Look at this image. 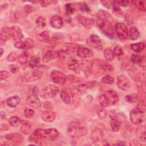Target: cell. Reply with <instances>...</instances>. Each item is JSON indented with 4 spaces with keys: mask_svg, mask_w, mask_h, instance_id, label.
<instances>
[{
    "mask_svg": "<svg viewBox=\"0 0 146 146\" xmlns=\"http://www.w3.org/2000/svg\"><path fill=\"white\" fill-rule=\"evenodd\" d=\"M90 42L91 43V44L92 46H94L95 48L98 49H101L102 48V42L99 37L95 34L91 35L89 38Z\"/></svg>",
    "mask_w": 146,
    "mask_h": 146,
    "instance_id": "7402d4cb",
    "label": "cell"
},
{
    "mask_svg": "<svg viewBox=\"0 0 146 146\" xmlns=\"http://www.w3.org/2000/svg\"><path fill=\"white\" fill-rule=\"evenodd\" d=\"M22 123V121L17 116H12L9 120V124L13 127L19 126Z\"/></svg>",
    "mask_w": 146,
    "mask_h": 146,
    "instance_id": "836d02e7",
    "label": "cell"
},
{
    "mask_svg": "<svg viewBox=\"0 0 146 146\" xmlns=\"http://www.w3.org/2000/svg\"><path fill=\"white\" fill-rule=\"evenodd\" d=\"M57 2H55V1H40V3L41 6L45 7H47V6H48L49 5H50L51 3H56Z\"/></svg>",
    "mask_w": 146,
    "mask_h": 146,
    "instance_id": "db71d44e",
    "label": "cell"
},
{
    "mask_svg": "<svg viewBox=\"0 0 146 146\" xmlns=\"http://www.w3.org/2000/svg\"><path fill=\"white\" fill-rule=\"evenodd\" d=\"M103 136L104 133L103 131L98 128L93 129L90 134V138L91 140L94 143H97L101 141Z\"/></svg>",
    "mask_w": 146,
    "mask_h": 146,
    "instance_id": "e0dca14e",
    "label": "cell"
},
{
    "mask_svg": "<svg viewBox=\"0 0 146 146\" xmlns=\"http://www.w3.org/2000/svg\"><path fill=\"white\" fill-rule=\"evenodd\" d=\"M137 99H138L137 96L135 94L127 95L125 97V100L127 102H128L129 103H134L137 102Z\"/></svg>",
    "mask_w": 146,
    "mask_h": 146,
    "instance_id": "60d3db41",
    "label": "cell"
},
{
    "mask_svg": "<svg viewBox=\"0 0 146 146\" xmlns=\"http://www.w3.org/2000/svg\"><path fill=\"white\" fill-rule=\"evenodd\" d=\"M35 23H36V25L39 27L43 28L46 25V19L44 17L39 16L36 18L35 21Z\"/></svg>",
    "mask_w": 146,
    "mask_h": 146,
    "instance_id": "f35d334b",
    "label": "cell"
},
{
    "mask_svg": "<svg viewBox=\"0 0 146 146\" xmlns=\"http://www.w3.org/2000/svg\"><path fill=\"white\" fill-rule=\"evenodd\" d=\"M13 36V32L11 28L8 27H3L1 29L0 33V43L1 45L5 44V42Z\"/></svg>",
    "mask_w": 146,
    "mask_h": 146,
    "instance_id": "8fae6325",
    "label": "cell"
},
{
    "mask_svg": "<svg viewBox=\"0 0 146 146\" xmlns=\"http://www.w3.org/2000/svg\"><path fill=\"white\" fill-rule=\"evenodd\" d=\"M1 118L2 120H4L6 119V115H5V113L3 111H1Z\"/></svg>",
    "mask_w": 146,
    "mask_h": 146,
    "instance_id": "6125c7cd",
    "label": "cell"
},
{
    "mask_svg": "<svg viewBox=\"0 0 146 146\" xmlns=\"http://www.w3.org/2000/svg\"><path fill=\"white\" fill-rule=\"evenodd\" d=\"M44 107L46 109H51L52 108V105H51V103L47 102L44 103Z\"/></svg>",
    "mask_w": 146,
    "mask_h": 146,
    "instance_id": "680465c9",
    "label": "cell"
},
{
    "mask_svg": "<svg viewBox=\"0 0 146 146\" xmlns=\"http://www.w3.org/2000/svg\"><path fill=\"white\" fill-rule=\"evenodd\" d=\"M131 121L135 124H139L143 123L145 118V112H142L136 108L133 109L129 115Z\"/></svg>",
    "mask_w": 146,
    "mask_h": 146,
    "instance_id": "52a82bcc",
    "label": "cell"
},
{
    "mask_svg": "<svg viewBox=\"0 0 146 146\" xmlns=\"http://www.w3.org/2000/svg\"><path fill=\"white\" fill-rule=\"evenodd\" d=\"M88 88H89V87L87 84H81L78 86L77 87V90L79 92H82V93L86 92Z\"/></svg>",
    "mask_w": 146,
    "mask_h": 146,
    "instance_id": "bcb514c9",
    "label": "cell"
},
{
    "mask_svg": "<svg viewBox=\"0 0 146 146\" xmlns=\"http://www.w3.org/2000/svg\"><path fill=\"white\" fill-rule=\"evenodd\" d=\"M101 2L103 5L107 9H110L112 6V3L111 1H102Z\"/></svg>",
    "mask_w": 146,
    "mask_h": 146,
    "instance_id": "f5cc1de1",
    "label": "cell"
},
{
    "mask_svg": "<svg viewBox=\"0 0 146 146\" xmlns=\"http://www.w3.org/2000/svg\"><path fill=\"white\" fill-rule=\"evenodd\" d=\"M0 51H1V54H0V55H1V56H2V54H3V49L2 48H1V49H0Z\"/></svg>",
    "mask_w": 146,
    "mask_h": 146,
    "instance_id": "e7e4bbea",
    "label": "cell"
},
{
    "mask_svg": "<svg viewBox=\"0 0 146 146\" xmlns=\"http://www.w3.org/2000/svg\"><path fill=\"white\" fill-rule=\"evenodd\" d=\"M39 92V90L37 86H34L32 88V94L36 95Z\"/></svg>",
    "mask_w": 146,
    "mask_h": 146,
    "instance_id": "6f0895ef",
    "label": "cell"
},
{
    "mask_svg": "<svg viewBox=\"0 0 146 146\" xmlns=\"http://www.w3.org/2000/svg\"><path fill=\"white\" fill-rule=\"evenodd\" d=\"M51 78L52 80L57 84H63L66 82L67 77L61 71L53 70L51 73Z\"/></svg>",
    "mask_w": 146,
    "mask_h": 146,
    "instance_id": "30bf717a",
    "label": "cell"
},
{
    "mask_svg": "<svg viewBox=\"0 0 146 146\" xmlns=\"http://www.w3.org/2000/svg\"><path fill=\"white\" fill-rule=\"evenodd\" d=\"M80 46L76 43H67L63 44L60 51H59V56L61 58H64L66 56H69L75 51H77Z\"/></svg>",
    "mask_w": 146,
    "mask_h": 146,
    "instance_id": "8992f818",
    "label": "cell"
},
{
    "mask_svg": "<svg viewBox=\"0 0 146 146\" xmlns=\"http://www.w3.org/2000/svg\"><path fill=\"white\" fill-rule=\"evenodd\" d=\"M101 81L103 83L107 84H111L113 83L115 79L114 78H113L112 76L110 75H106L102 78Z\"/></svg>",
    "mask_w": 146,
    "mask_h": 146,
    "instance_id": "ab89813d",
    "label": "cell"
},
{
    "mask_svg": "<svg viewBox=\"0 0 146 146\" xmlns=\"http://www.w3.org/2000/svg\"><path fill=\"white\" fill-rule=\"evenodd\" d=\"M59 92V88L56 86L52 84H49L39 91V94L42 98L47 99L55 97Z\"/></svg>",
    "mask_w": 146,
    "mask_h": 146,
    "instance_id": "5b68a950",
    "label": "cell"
},
{
    "mask_svg": "<svg viewBox=\"0 0 146 146\" xmlns=\"http://www.w3.org/2000/svg\"><path fill=\"white\" fill-rule=\"evenodd\" d=\"M119 6H121L123 7H126L128 6L129 3V1H116Z\"/></svg>",
    "mask_w": 146,
    "mask_h": 146,
    "instance_id": "9f6ffc18",
    "label": "cell"
},
{
    "mask_svg": "<svg viewBox=\"0 0 146 146\" xmlns=\"http://www.w3.org/2000/svg\"><path fill=\"white\" fill-rule=\"evenodd\" d=\"M116 84L118 88L121 90H127L130 87V82L124 75H120L116 78Z\"/></svg>",
    "mask_w": 146,
    "mask_h": 146,
    "instance_id": "9c48e42d",
    "label": "cell"
},
{
    "mask_svg": "<svg viewBox=\"0 0 146 146\" xmlns=\"http://www.w3.org/2000/svg\"><path fill=\"white\" fill-rule=\"evenodd\" d=\"M97 17L99 18V19H104V20H108L110 18H111V15L106 11L103 10H100L98 14Z\"/></svg>",
    "mask_w": 146,
    "mask_h": 146,
    "instance_id": "d590c367",
    "label": "cell"
},
{
    "mask_svg": "<svg viewBox=\"0 0 146 146\" xmlns=\"http://www.w3.org/2000/svg\"><path fill=\"white\" fill-rule=\"evenodd\" d=\"M79 66V64L76 59L72 58L68 60L67 67L69 70L75 71Z\"/></svg>",
    "mask_w": 146,
    "mask_h": 146,
    "instance_id": "e575fe53",
    "label": "cell"
},
{
    "mask_svg": "<svg viewBox=\"0 0 146 146\" xmlns=\"http://www.w3.org/2000/svg\"><path fill=\"white\" fill-rule=\"evenodd\" d=\"M36 38L39 40L44 43H48L50 41L49 33L46 30L43 31L41 33L38 34Z\"/></svg>",
    "mask_w": 146,
    "mask_h": 146,
    "instance_id": "83f0119b",
    "label": "cell"
},
{
    "mask_svg": "<svg viewBox=\"0 0 146 146\" xmlns=\"http://www.w3.org/2000/svg\"><path fill=\"white\" fill-rule=\"evenodd\" d=\"M34 45V41L30 38L26 39L25 41H18L14 43V47L19 49H30Z\"/></svg>",
    "mask_w": 146,
    "mask_h": 146,
    "instance_id": "7c38bea8",
    "label": "cell"
},
{
    "mask_svg": "<svg viewBox=\"0 0 146 146\" xmlns=\"http://www.w3.org/2000/svg\"><path fill=\"white\" fill-rule=\"evenodd\" d=\"M104 55L106 60L111 62L114 58V54L113 50L111 47H107L104 50Z\"/></svg>",
    "mask_w": 146,
    "mask_h": 146,
    "instance_id": "1f68e13d",
    "label": "cell"
},
{
    "mask_svg": "<svg viewBox=\"0 0 146 146\" xmlns=\"http://www.w3.org/2000/svg\"><path fill=\"white\" fill-rule=\"evenodd\" d=\"M50 23L52 27L56 29H60L63 26V21L60 17L56 15L51 17L50 21Z\"/></svg>",
    "mask_w": 146,
    "mask_h": 146,
    "instance_id": "44dd1931",
    "label": "cell"
},
{
    "mask_svg": "<svg viewBox=\"0 0 146 146\" xmlns=\"http://www.w3.org/2000/svg\"><path fill=\"white\" fill-rule=\"evenodd\" d=\"M77 20L86 29H91L94 23V21L92 18L87 17L86 16L79 14L77 15Z\"/></svg>",
    "mask_w": 146,
    "mask_h": 146,
    "instance_id": "5bb4252c",
    "label": "cell"
},
{
    "mask_svg": "<svg viewBox=\"0 0 146 146\" xmlns=\"http://www.w3.org/2000/svg\"><path fill=\"white\" fill-rule=\"evenodd\" d=\"M29 55L26 52H23L21 53L18 56V61L21 65H26L27 63Z\"/></svg>",
    "mask_w": 146,
    "mask_h": 146,
    "instance_id": "d6a6232c",
    "label": "cell"
},
{
    "mask_svg": "<svg viewBox=\"0 0 146 146\" xmlns=\"http://www.w3.org/2000/svg\"><path fill=\"white\" fill-rule=\"evenodd\" d=\"M130 48L135 52H140L145 48V44L142 42L132 43L130 45Z\"/></svg>",
    "mask_w": 146,
    "mask_h": 146,
    "instance_id": "f1b7e54d",
    "label": "cell"
},
{
    "mask_svg": "<svg viewBox=\"0 0 146 146\" xmlns=\"http://www.w3.org/2000/svg\"><path fill=\"white\" fill-rule=\"evenodd\" d=\"M42 74L43 73L41 70H40L39 69H36L31 72L30 73L27 74L26 75L25 78L26 80L29 82L35 81L39 79L42 77Z\"/></svg>",
    "mask_w": 146,
    "mask_h": 146,
    "instance_id": "ac0fdd59",
    "label": "cell"
},
{
    "mask_svg": "<svg viewBox=\"0 0 146 146\" xmlns=\"http://www.w3.org/2000/svg\"><path fill=\"white\" fill-rule=\"evenodd\" d=\"M140 140H141V141L143 142H145V140H146V135H145V132L144 131L141 135L140 136Z\"/></svg>",
    "mask_w": 146,
    "mask_h": 146,
    "instance_id": "94428289",
    "label": "cell"
},
{
    "mask_svg": "<svg viewBox=\"0 0 146 146\" xmlns=\"http://www.w3.org/2000/svg\"><path fill=\"white\" fill-rule=\"evenodd\" d=\"M99 29L103 34L110 39L115 38V30L108 20L99 19L97 23Z\"/></svg>",
    "mask_w": 146,
    "mask_h": 146,
    "instance_id": "277c9868",
    "label": "cell"
},
{
    "mask_svg": "<svg viewBox=\"0 0 146 146\" xmlns=\"http://www.w3.org/2000/svg\"><path fill=\"white\" fill-rule=\"evenodd\" d=\"M68 134L73 138L80 137L87 133V129L86 127L81 126L76 121L70 122L67 128Z\"/></svg>",
    "mask_w": 146,
    "mask_h": 146,
    "instance_id": "3957f363",
    "label": "cell"
},
{
    "mask_svg": "<svg viewBox=\"0 0 146 146\" xmlns=\"http://www.w3.org/2000/svg\"><path fill=\"white\" fill-rule=\"evenodd\" d=\"M35 113V111L29 108H26L24 111V115L26 117H31Z\"/></svg>",
    "mask_w": 146,
    "mask_h": 146,
    "instance_id": "7dc6e473",
    "label": "cell"
},
{
    "mask_svg": "<svg viewBox=\"0 0 146 146\" xmlns=\"http://www.w3.org/2000/svg\"><path fill=\"white\" fill-rule=\"evenodd\" d=\"M114 30L115 32L120 39H125L128 37L129 31L127 26L124 23L121 22L116 23Z\"/></svg>",
    "mask_w": 146,
    "mask_h": 146,
    "instance_id": "ba28073f",
    "label": "cell"
},
{
    "mask_svg": "<svg viewBox=\"0 0 146 146\" xmlns=\"http://www.w3.org/2000/svg\"><path fill=\"white\" fill-rule=\"evenodd\" d=\"M13 32V36L14 40H20L23 38V34L21 33V29L19 27L14 26L11 27Z\"/></svg>",
    "mask_w": 146,
    "mask_h": 146,
    "instance_id": "4316f807",
    "label": "cell"
},
{
    "mask_svg": "<svg viewBox=\"0 0 146 146\" xmlns=\"http://www.w3.org/2000/svg\"><path fill=\"white\" fill-rule=\"evenodd\" d=\"M77 55L81 58H88L93 56V51L88 48L79 47L76 51Z\"/></svg>",
    "mask_w": 146,
    "mask_h": 146,
    "instance_id": "2e32d148",
    "label": "cell"
},
{
    "mask_svg": "<svg viewBox=\"0 0 146 146\" xmlns=\"http://www.w3.org/2000/svg\"><path fill=\"white\" fill-rule=\"evenodd\" d=\"M10 76V73L7 71H1L0 72V78L1 80H5Z\"/></svg>",
    "mask_w": 146,
    "mask_h": 146,
    "instance_id": "681fc988",
    "label": "cell"
},
{
    "mask_svg": "<svg viewBox=\"0 0 146 146\" xmlns=\"http://www.w3.org/2000/svg\"><path fill=\"white\" fill-rule=\"evenodd\" d=\"M33 135L38 140L44 139L54 141L59 136V132L55 128L37 129L33 132Z\"/></svg>",
    "mask_w": 146,
    "mask_h": 146,
    "instance_id": "7a4b0ae2",
    "label": "cell"
},
{
    "mask_svg": "<svg viewBox=\"0 0 146 146\" xmlns=\"http://www.w3.org/2000/svg\"><path fill=\"white\" fill-rule=\"evenodd\" d=\"M96 112H97L98 116L101 119L105 118L107 115V111L104 110V108L102 106H100V107H98Z\"/></svg>",
    "mask_w": 146,
    "mask_h": 146,
    "instance_id": "b9f144b4",
    "label": "cell"
},
{
    "mask_svg": "<svg viewBox=\"0 0 146 146\" xmlns=\"http://www.w3.org/2000/svg\"><path fill=\"white\" fill-rule=\"evenodd\" d=\"M114 56H115L117 59H120L123 56L124 52L122 48L120 46H116L115 47L113 50Z\"/></svg>",
    "mask_w": 146,
    "mask_h": 146,
    "instance_id": "74e56055",
    "label": "cell"
},
{
    "mask_svg": "<svg viewBox=\"0 0 146 146\" xmlns=\"http://www.w3.org/2000/svg\"><path fill=\"white\" fill-rule=\"evenodd\" d=\"M31 130V125L30 122L27 121H22L21 126L20 128V131L25 135H27L30 133Z\"/></svg>",
    "mask_w": 146,
    "mask_h": 146,
    "instance_id": "cb8c5ba5",
    "label": "cell"
},
{
    "mask_svg": "<svg viewBox=\"0 0 146 146\" xmlns=\"http://www.w3.org/2000/svg\"><path fill=\"white\" fill-rule=\"evenodd\" d=\"M80 10L83 13H89L90 11V9L86 2H82L80 4Z\"/></svg>",
    "mask_w": 146,
    "mask_h": 146,
    "instance_id": "f6af8a7d",
    "label": "cell"
},
{
    "mask_svg": "<svg viewBox=\"0 0 146 146\" xmlns=\"http://www.w3.org/2000/svg\"><path fill=\"white\" fill-rule=\"evenodd\" d=\"M65 12L67 16H69L70 15H72L74 13L75 10L71 6L70 3H67L65 5Z\"/></svg>",
    "mask_w": 146,
    "mask_h": 146,
    "instance_id": "7bdbcfd3",
    "label": "cell"
},
{
    "mask_svg": "<svg viewBox=\"0 0 146 146\" xmlns=\"http://www.w3.org/2000/svg\"><path fill=\"white\" fill-rule=\"evenodd\" d=\"M6 139L10 143L14 144H18L23 141V136L18 133H11L5 135Z\"/></svg>",
    "mask_w": 146,
    "mask_h": 146,
    "instance_id": "4fadbf2b",
    "label": "cell"
},
{
    "mask_svg": "<svg viewBox=\"0 0 146 146\" xmlns=\"http://www.w3.org/2000/svg\"><path fill=\"white\" fill-rule=\"evenodd\" d=\"M20 102H21V99L19 96H13L7 99L6 101V103L7 106L10 107H15L19 104Z\"/></svg>",
    "mask_w": 146,
    "mask_h": 146,
    "instance_id": "603a6c76",
    "label": "cell"
},
{
    "mask_svg": "<svg viewBox=\"0 0 146 146\" xmlns=\"http://www.w3.org/2000/svg\"><path fill=\"white\" fill-rule=\"evenodd\" d=\"M139 36V31L138 29L135 26L131 27L128 32V35L129 39L132 40H135L138 39Z\"/></svg>",
    "mask_w": 146,
    "mask_h": 146,
    "instance_id": "484cf974",
    "label": "cell"
},
{
    "mask_svg": "<svg viewBox=\"0 0 146 146\" xmlns=\"http://www.w3.org/2000/svg\"><path fill=\"white\" fill-rule=\"evenodd\" d=\"M110 125L112 130L113 132H117L119 130L121 124L116 117H112L110 120Z\"/></svg>",
    "mask_w": 146,
    "mask_h": 146,
    "instance_id": "4dcf8cb0",
    "label": "cell"
},
{
    "mask_svg": "<svg viewBox=\"0 0 146 146\" xmlns=\"http://www.w3.org/2000/svg\"><path fill=\"white\" fill-rule=\"evenodd\" d=\"M29 2L32 3H35V4H36V3H38L39 2H40V1H29Z\"/></svg>",
    "mask_w": 146,
    "mask_h": 146,
    "instance_id": "be15d7a7",
    "label": "cell"
},
{
    "mask_svg": "<svg viewBox=\"0 0 146 146\" xmlns=\"http://www.w3.org/2000/svg\"><path fill=\"white\" fill-rule=\"evenodd\" d=\"M145 1H134L133 3H134L135 6L139 10L141 11H145Z\"/></svg>",
    "mask_w": 146,
    "mask_h": 146,
    "instance_id": "ee69618b",
    "label": "cell"
},
{
    "mask_svg": "<svg viewBox=\"0 0 146 146\" xmlns=\"http://www.w3.org/2000/svg\"><path fill=\"white\" fill-rule=\"evenodd\" d=\"M18 55H17L16 52H12L9 54V55L7 57V59L9 62H13L18 58Z\"/></svg>",
    "mask_w": 146,
    "mask_h": 146,
    "instance_id": "c3c4849f",
    "label": "cell"
},
{
    "mask_svg": "<svg viewBox=\"0 0 146 146\" xmlns=\"http://www.w3.org/2000/svg\"><path fill=\"white\" fill-rule=\"evenodd\" d=\"M40 62V58L38 56H33L30 58L28 62V66L31 68L36 67Z\"/></svg>",
    "mask_w": 146,
    "mask_h": 146,
    "instance_id": "f546056e",
    "label": "cell"
},
{
    "mask_svg": "<svg viewBox=\"0 0 146 146\" xmlns=\"http://www.w3.org/2000/svg\"><path fill=\"white\" fill-rule=\"evenodd\" d=\"M8 129V127L5 124H1V131H4Z\"/></svg>",
    "mask_w": 146,
    "mask_h": 146,
    "instance_id": "91938a15",
    "label": "cell"
},
{
    "mask_svg": "<svg viewBox=\"0 0 146 146\" xmlns=\"http://www.w3.org/2000/svg\"><path fill=\"white\" fill-rule=\"evenodd\" d=\"M9 70L12 73H16L19 71V67L15 64H10L9 66Z\"/></svg>",
    "mask_w": 146,
    "mask_h": 146,
    "instance_id": "816d5d0a",
    "label": "cell"
},
{
    "mask_svg": "<svg viewBox=\"0 0 146 146\" xmlns=\"http://www.w3.org/2000/svg\"><path fill=\"white\" fill-rule=\"evenodd\" d=\"M26 103L28 105L34 108H38L41 105L40 101L37 95L33 94L27 98Z\"/></svg>",
    "mask_w": 146,
    "mask_h": 146,
    "instance_id": "9a60e30c",
    "label": "cell"
},
{
    "mask_svg": "<svg viewBox=\"0 0 146 146\" xmlns=\"http://www.w3.org/2000/svg\"><path fill=\"white\" fill-rule=\"evenodd\" d=\"M60 96L63 102L66 104H69L70 103V97L68 93L65 90H62L60 92Z\"/></svg>",
    "mask_w": 146,
    "mask_h": 146,
    "instance_id": "8d00e7d4",
    "label": "cell"
},
{
    "mask_svg": "<svg viewBox=\"0 0 146 146\" xmlns=\"http://www.w3.org/2000/svg\"><path fill=\"white\" fill-rule=\"evenodd\" d=\"M59 56V51H54V50H47L43 56V61L45 63H47L52 59L56 58Z\"/></svg>",
    "mask_w": 146,
    "mask_h": 146,
    "instance_id": "d6986e66",
    "label": "cell"
},
{
    "mask_svg": "<svg viewBox=\"0 0 146 146\" xmlns=\"http://www.w3.org/2000/svg\"><path fill=\"white\" fill-rule=\"evenodd\" d=\"M119 100L117 94L112 90L106 91L101 94L99 96V102L101 106L107 107L114 105Z\"/></svg>",
    "mask_w": 146,
    "mask_h": 146,
    "instance_id": "6da1fadb",
    "label": "cell"
},
{
    "mask_svg": "<svg viewBox=\"0 0 146 146\" xmlns=\"http://www.w3.org/2000/svg\"><path fill=\"white\" fill-rule=\"evenodd\" d=\"M136 108L142 112H145V103L144 102H139L136 106Z\"/></svg>",
    "mask_w": 146,
    "mask_h": 146,
    "instance_id": "f907efd6",
    "label": "cell"
},
{
    "mask_svg": "<svg viewBox=\"0 0 146 146\" xmlns=\"http://www.w3.org/2000/svg\"><path fill=\"white\" fill-rule=\"evenodd\" d=\"M42 119L45 122H52L55 120V113L50 110H46L41 114Z\"/></svg>",
    "mask_w": 146,
    "mask_h": 146,
    "instance_id": "ffe728a7",
    "label": "cell"
},
{
    "mask_svg": "<svg viewBox=\"0 0 146 146\" xmlns=\"http://www.w3.org/2000/svg\"><path fill=\"white\" fill-rule=\"evenodd\" d=\"M115 145H125V143H116V144H115Z\"/></svg>",
    "mask_w": 146,
    "mask_h": 146,
    "instance_id": "03108f58",
    "label": "cell"
},
{
    "mask_svg": "<svg viewBox=\"0 0 146 146\" xmlns=\"http://www.w3.org/2000/svg\"><path fill=\"white\" fill-rule=\"evenodd\" d=\"M24 12L26 14H28L33 11V7L31 5H26L24 7Z\"/></svg>",
    "mask_w": 146,
    "mask_h": 146,
    "instance_id": "11a10c76",
    "label": "cell"
},
{
    "mask_svg": "<svg viewBox=\"0 0 146 146\" xmlns=\"http://www.w3.org/2000/svg\"><path fill=\"white\" fill-rule=\"evenodd\" d=\"M131 61L135 64H138L141 66H142V64H143L144 66H145L144 58L139 55L133 54L131 56Z\"/></svg>",
    "mask_w": 146,
    "mask_h": 146,
    "instance_id": "d4e9b609",
    "label": "cell"
}]
</instances>
